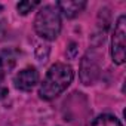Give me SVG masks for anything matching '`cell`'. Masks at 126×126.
I'll return each mask as SVG.
<instances>
[{
    "instance_id": "cell-9",
    "label": "cell",
    "mask_w": 126,
    "mask_h": 126,
    "mask_svg": "<svg viewBox=\"0 0 126 126\" xmlns=\"http://www.w3.org/2000/svg\"><path fill=\"white\" fill-rule=\"evenodd\" d=\"M3 76H5V71H3V61L0 59V83H3Z\"/></svg>"
},
{
    "instance_id": "cell-1",
    "label": "cell",
    "mask_w": 126,
    "mask_h": 126,
    "mask_svg": "<svg viewBox=\"0 0 126 126\" xmlns=\"http://www.w3.org/2000/svg\"><path fill=\"white\" fill-rule=\"evenodd\" d=\"M73 79H74V71L71 65L62 64V62L53 64L46 73L43 82L40 83V88H39L40 98L45 101L55 99L71 85Z\"/></svg>"
},
{
    "instance_id": "cell-2",
    "label": "cell",
    "mask_w": 126,
    "mask_h": 126,
    "mask_svg": "<svg viewBox=\"0 0 126 126\" xmlns=\"http://www.w3.org/2000/svg\"><path fill=\"white\" fill-rule=\"evenodd\" d=\"M61 14L56 6L45 5L34 18V30L45 40H55L61 33Z\"/></svg>"
},
{
    "instance_id": "cell-8",
    "label": "cell",
    "mask_w": 126,
    "mask_h": 126,
    "mask_svg": "<svg viewBox=\"0 0 126 126\" xmlns=\"http://www.w3.org/2000/svg\"><path fill=\"white\" fill-rule=\"evenodd\" d=\"M37 6H40V2H31V0H24V2H19L16 5V11L21 15H27L31 11H34Z\"/></svg>"
},
{
    "instance_id": "cell-3",
    "label": "cell",
    "mask_w": 126,
    "mask_h": 126,
    "mask_svg": "<svg viewBox=\"0 0 126 126\" xmlns=\"http://www.w3.org/2000/svg\"><path fill=\"white\" fill-rule=\"evenodd\" d=\"M111 58L114 64L122 65L126 59V16L122 15L114 24L111 37Z\"/></svg>"
},
{
    "instance_id": "cell-7",
    "label": "cell",
    "mask_w": 126,
    "mask_h": 126,
    "mask_svg": "<svg viewBox=\"0 0 126 126\" xmlns=\"http://www.w3.org/2000/svg\"><path fill=\"white\" fill-rule=\"evenodd\" d=\"M92 126H122V123L113 114H101L94 120Z\"/></svg>"
},
{
    "instance_id": "cell-10",
    "label": "cell",
    "mask_w": 126,
    "mask_h": 126,
    "mask_svg": "<svg viewBox=\"0 0 126 126\" xmlns=\"http://www.w3.org/2000/svg\"><path fill=\"white\" fill-rule=\"evenodd\" d=\"M2 9H3V6H2V5H0V12H2Z\"/></svg>"
},
{
    "instance_id": "cell-6",
    "label": "cell",
    "mask_w": 126,
    "mask_h": 126,
    "mask_svg": "<svg viewBox=\"0 0 126 126\" xmlns=\"http://www.w3.org/2000/svg\"><path fill=\"white\" fill-rule=\"evenodd\" d=\"M55 6L59 11V14L71 19L86 8V2H83V0H61V2H56Z\"/></svg>"
},
{
    "instance_id": "cell-4",
    "label": "cell",
    "mask_w": 126,
    "mask_h": 126,
    "mask_svg": "<svg viewBox=\"0 0 126 126\" xmlns=\"http://www.w3.org/2000/svg\"><path fill=\"white\" fill-rule=\"evenodd\" d=\"M99 67H98V61L96 56L92 52H88L82 62H80V80L83 85H92L98 76Z\"/></svg>"
},
{
    "instance_id": "cell-5",
    "label": "cell",
    "mask_w": 126,
    "mask_h": 126,
    "mask_svg": "<svg viewBox=\"0 0 126 126\" xmlns=\"http://www.w3.org/2000/svg\"><path fill=\"white\" fill-rule=\"evenodd\" d=\"M39 82V71L34 67H25L21 71H18L14 77V85L16 89L28 92L31 91Z\"/></svg>"
}]
</instances>
